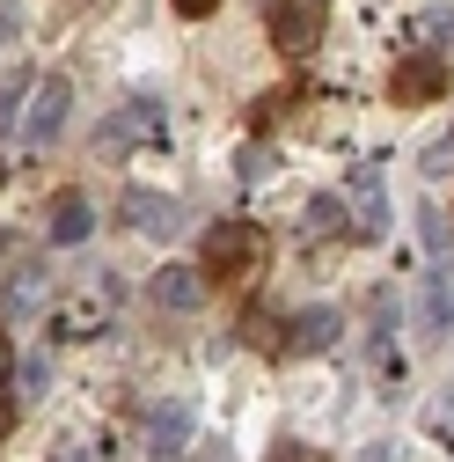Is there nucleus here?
Returning a JSON list of instances; mask_svg holds the SVG:
<instances>
[{"label":"nucleus","mask_w":454,"mask_h":462,"mask_svg":"<svg viewBox=\"0 0 454 462\" xmlns=\"http://www.w3.org/2000/svg\"><path fill=\"white\" fill-rule=\"evenodd\" d=\"M8 374H15V345H8V330H0V389H8Z\"/></svg>","instance_id":"nucleus-21"},{"label":"nucleus","mask_w":454,"mask_h":462,"mask_svg":"<svg viewBox=\"0 0 454 462\" xmlns=\"http://www.w3.org/2000/svg\"><path fill=\"white\" fill-rule=\"evenodd\" d=\"M184 462H235V455H227L220 440H191V448H184Z\"/></svg>","instance_id":"nucleus-17"},{"label":"nucleus","mask_w":454,"mask_h":462,"mask_svg":"<svg viewBox=\"0 0 454 462\" xmlns=\"http://www.w3.org/2000/svg\"><path fill=\"white\" fill-rule=\"evenodd\" d=\"M177 8H184V15H213V8H220V0H177Z\"/></svg>","instance_id":"nucleus-22"},{"label":"nucleus","mask_w":454,"mask_h":462,"mask_svg":"<svg viewBox=\"0 0 454 462\" xmlns=\"http://www.w3.org/2000/svg\"><path fill=\"white\" fill-rule=\"evenodd\" d=\"M271 462H322L315 448H301V440H286V448H271Z\"/></svg>","instance_id":"nucleus-18"},{"label":"nucleus","mask_w":454,"mask_h":462,"mask_svg":"<svg viewBox=\"0 0 454 462\" xmlns=\"http://www.w3.org/2000/svg\"><path fill=\"white\" fill-rule=\"evenodd\" d=\"M388 96H395V103H432V96H447V60H440V51H411V60L395 67Z\"/></svg>","instance_id":"nucleus-6"},{"label":"nucleus","mask_w":454,"mask_h":462,"mask_svg":"<svg viewBox=\"0 0 454 462\" xmlns=\"http://www.w3.org/2000/svg\"><path fill=\"white\" fill-rule=\"evenodd\" d=\"M125 227L147 236V243H168L184 227V206L168 199V191H125Z\"/></svg>","instance_id":"nucleus-5"},{"label":"nucleus","mask_w":454,"mask_h":462,"mask_svg":"<svg viewBox=\"0 0 454 462\" xmlns=\"http://www.w3.org/2000/svg\"><path fill=\"white\" fill-rule=\"evenodd\" d=\"M425 426H432L440 440H454V396H440V403H432V411H425Z\"/></svg>","instance_id":"nucleus-16"},{"label":"nucleus","mask_w":454,"mask_h":462,"mask_svg":"<svg viewBox=\"0 0 454 462\" xmlns=\"http://www.w3.org/2000/svg\"><path fill=\"white\" fill-rule=\"evenodd\" d=\"M15 96H30V81H23V74H15V81H0V133L15 125Z\"/></svg>","instance_id":"nucleus-15"},{"label":"nucleus","mask_w":454,"mask_h":462,"mask_svg":"<svg viewBox=\"0 0 454 462\" xmlns=\"http://www.w3.org/2000/svg\"><path fill=\"white\" fill-rule=\"evenodd\" d=\"M8 30H15V8H8V0H0V44H8Z\"/></svg>","instance_id":"nucleus-24"},{"label":"nucleus","mask_w":454,"mask_h":462,"mask_svg":"<svg viewBox=\"0 0 454 462\" xmlns=\"http://www.w3.org/2000/svg\"><path fill=\"white\" fill-rule=\"evenodd\" d=\"M67 110H74V81H67V74H44V81H30V110H23V140H30V147H44V140H59V125H67Z\"/></svg>","instance_id":"nucleus-3"},{"label":"nucleus","mask_w":454,"mask_h":462,"mask_svg":"<svg viewBox=\"0 0 454 462\" xmlns=\"http://www.w3.org/2000/svg\"><path fill=\"white\" fill-rule=\"evenodd\" d=\"M264 257H271V236L257 220H220L205 236V279H250L264 272Z\"/></svg>","instance_id":"nucleus-1"},{"label":"nucleus","mask_w":454,"mask_h":462,"mask_svg":"<svg viewBox=\"0 0 454 462\" xmlns=\"http://www.w3.org/2000/svg\"><path fill=\"white\" fill-rule=\"evenodd\" d=\"M51 462H95V448H88V440H59V455H51Z\"/></svg>","instance_id":"nucleus-19"},{"label":"nucleus","mask_w":454,"mask_h":462,"mask_svg":"<svg viewBox=\"0 0 454 462\" xmlns=\"http://www.w3.org/2000/svg\"><path fill=\"white\" fill-rule=\"evenodd\" d=\"M59 337H95V301H74V309H59Z\"/></svg>","instance_id":"nucleus-14"},{"label":"nucleus","mask_w":454,"mask_h":462,"mask_svg":"<svg viewBox=\"0 0 454 462\" xmlns=\"http://www.w3.org/2000/svg\"><path fill=\"white\" fill-rule=\"evenodd\" d=\"M322 23H330V0H271V44L278 51H315V37H322Z\"/></svg>","instance_id":"nucleus-4"},{"label":"nucleus","mask_w":454,"mask_h":462,"mask_svg":"<svg viewBox=\"0 0 454 462\" xmlns=\"http://www.w3.org/2000/svg\"><path fill=\"white\" fill-rule=\"evenodd\" d=\"M44 382H51V367H44V360H30V367H23V389H30V396H44Z\"/></svg>","instance_id":"nucleus-20"},{"label":"nucleus","mask_w":454,"mask_h":462,"mask_svg":"<svg viewBox=\"0 0 454 462\" xmlns=\"http://www.w3.org/2000/svg\"><path fill=\"white\" fill-rule=\"evenodd\" d=\"M88 227H95V206L81 191H59L51 199V243H88Z\"/></svg>","instance_id":"nucleus-11"},{"label":"nucleus","mask_w":454,"mask_h":462,"mask_svg":"<svg viewBox=\"0 0 454 462\" xmlns=\"http://www.w3.org/2000/svg\"><path fill=\"white\" fill-rule=\"evenodd\" d=\"M447 37H454V8H418V15H411V44L440 51Z\"/></svg>","instance_id":"nucleus-13"},{"label":"nucleus","mask_w":454,"mask_h":462,"mask_svg":"<svg viewBox=\"0 0 454 462\" xmlns=\"http://www.w3.org/2000/svg\"><path fill=\"white\" fill-rule=\"evenodd\" d=\"M205 294H213L205 264H161V272H154V301H161V309H177V316L205 309Z\"/></svg>","instance_id":"nucleus-7"},{"label":"nucleus","mask_w":454,"mask_h":462,"mask_svg":"<svg viewBox=\"0 0 454 462\" xmlns=\"http://www.w3.org/2000/svg\"><path fill=\"white\" fill-rule=\"evenodd\" d=\"M8 426H15V403H8V396H0V440H8Z\"/></svg>","instance_id":"nucleus-23"},{"label":"nucleus","mask_w":454,"mask_h":462,"mask_svg":"<svg viewBox=\"0 0 454 462\" xmlns=\"http://www.w3.org/2000/svg\"><path fill=\"white\" fill-rule=\"evenodd\" d=\"M147 440H154L161 462H184V448L198 440L191 433V403H154V411H147Z\"/></svg>","instance_id":"nucleus-9"},{"label":"nucleus","mask_w":454,"mask_h":462,"mask_svg":"<svg viewBox=\"0 0 454 462\" xmlns=\"http://www.w3.org/2000/svg\"><path fill=\"white\" fill-rule=\"evenodd\" d=\"M337 330H345V316H337V309H301V316L286 323V337H278V353H330Z\"/></svg>","instance_id":"nucleus-10"},{"label":"nucleus","mask_w":454,"mask_h":462,"mask_svg":"<svg viewBox=\"0 0 454 462\" xmlns=\"http://www.w3.org/2000/svg\"><path fill=\"white\" fill-rule=\"evenodd\" d=\"M147 140H168V118H161V103L154 96H125L110 118L95 125V154H132V147H147Z\"/></svg>","instance_id":"nucleus-2"},{"label":"nucleus","mask_w":454,"mask_h":462,"mask_svg":"<svg viewBox=\"0 0 454 462\" xmlns=\"http://www.w3.org/2000/svg\"><path fill=\"white\" fill-rule=\"evenodd\" d=\"M345 227H352L359 243H374L381 227H388V206H381V177H374V162L352 169V220H345Z\"/></svg>","instance_id":"nucleus-8"},{"label":"nucleus","mask_w":454,"mask_h":462,"mask_svg":"<svg viewBox=\"0 0 454 462\" xmlns=\"http://www.w3.org/2000/svg\"><path fill=\"white\" fill-rule=\"evenodd\" d=\"M0 309H8V316H37L44 309V264H23L8 279V294H0Z\"/></svg>","instance_id":"nucleus-12"}]
</instances>
